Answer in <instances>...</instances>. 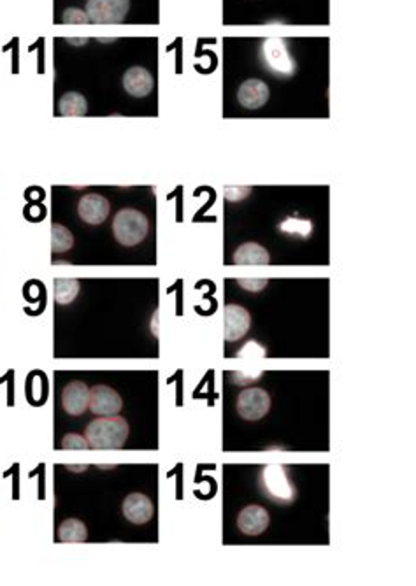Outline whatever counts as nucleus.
<instances>
[{
	"mask_svg": "<svg viewBox=\"0 0 416 586\" xmlns=\"http://www.w3.org/2000/svg\"><path fill=\"white\" fill-rule=\"evenodd\" d=\"M127 419L121 416H102L86 426V441L93 449H120L127 442Z\"/></svg>",
	"mask_w": 416,
	"mask_h": 586,
	"instance_id": "f257e3e1",
	"label": "nucleus"
},
{
	"mask_svg": "<svg viewBox=\"0 0 416 586\" xmlns=\"http://www.w3.org/2000/svg\"><path fill=\"white\" fill-rule=\"evenodd\" d=\"M150 223L148 218L137 209H121L113 219V233L123 246H137L146 237Z\"/></svg>",
	"mask_w": 416,
	"mask_h": 586,
	"instance_id": "f03ea898",
	"label": "nucleus"
},
{
	"mask_svg": "<svg viewBox=\"0 0 416 586\" xmlns=\"http://www.w3.org/2000/svg\"><path fill=\"white\" fill-rule=\"evenodd\" d=\"M263 495L277 504H290L295 500L297 490L288 476V470L283 465H267L260 474Z\"/></svg>",
	"mask_w": 416,
	"mask_h": 586,
	"instance_id": "7ed1b4c3",
	"label": "nucleus"
},
{
	"mask_svg": "<svg viewBox=\"0 0 416 586\" xmlns=\"http://www.w3.org/2000/svg\"><path fill=\"white\" fill-rule=\"evenodd\" d=\"M130 0H88L86 15L90 22L99 25H116L128 15Z\"/></svg>",
	"mask_w": 416,
	"mask_h": 586,
	"instance_id": "20e7f679",
	"label": "nucleus"
},
{
	"mask_svg": "<svg viewBox=\"0 0 416 586\" xmlns=\"http://www.w3.org/2000/svg\"><path fill=\"white\" fill-rule=\"evenodd\" d=\"M262 56L265 65L279 76H292L295 72V62L290 55L285 40L272 37L265 39L262 44Z\"/></svg>",
	"mask_w": 416,
	"mask_h": 586,
	"instance_id": "39448f33",
	"label": "nucleus"
},
{
	"mask_svg": "<svg viewBox=\"0 0 416 586\" xmlns=\"http://www.w3.org/2000/svg\"><path fill=\"white\" fill-rule=\"evenodd\" d=\"M270 409V397L263 388H246L238 397V411L248 422L263 418Z\"/></svg>",
	"mask_w": 416,
	"mask_h": 586,
	"instance_id": "423d86ee",
	"label": "nucleus"
},
{
	"mask_svg": "<svg viewBox=\"0 0 416 586\" xmlns=\"http://www.w3.org/2000/svg\"><path fill=\"white\" fill-rule=\"evenodd\" d=\"M88 408L97 416H114L121 411L123 402H121V397L118 395L116 390L106 385H95L93 388H90Z\"/></svg>",
	"mask_w": 416,
	"mask_h": 586,
	"instance_id": "0eeeda50",
	"label": "nucleus"
},
{
	"mask_svg": "<svg viewBox=\"0 0 416 586\" xmlns=\"http://www.w3.org/2000/svg\"><path fill=\"white\" fill-rule=\"evenodd\" d=\"M109 201L99 193H88L77 204V215L88 225H100L109 216Z\"/></svg>",
	"mask_w": 416,
	"mask_h": 586,
	"instance_id": "6e6552de",
	"label": "nucleus"
},
{
	"mask_svg": "<svg viewBox=\"0 0 416 586\" xmlns=\"http://www.w3.org/2000/svg\"><path fill=\"white\" fill-rule=\"evenodd\" d=\"M223 318H225V341H229V343H236L241 337H245L246 332L249 330V325H252V316L239 304L225 306Z\"/></svg>",
	"mask_w": 416,
	"mask_h": 586,
	"instance_id": "1a4fd4ad",
	"label": "nucleus"
},
{
	"mask_svg": "<svg viewBox=\"0 0 416 586\" xmlns=\"http://www.w3.org/2000/svg\"><path fill=\"white\" fill-rule=\"evenodd\" d=\"M121 511L130 523L144 525L153 518L155 507L150 497H146L144 493H130L128 497H125Z\"/></svg>",
	"mask_w": 416,
	"mask_h": 586,
	"instance_id": "9d476101",
	"label": "nucleus"
},
{
	"mask_svg": "<svg viewBox=\"0 0 416 586\" xmlns=\"http://www.w3.org/2000/svg\"><path fill=\"white\" fill-rule=\"evenodd\" d=\"M90 388L83 381H72L62 392V408L67 415L79 416L88 409Z\"/></svg>",
	"mask_w": 416,
	"mask_h": 586,
	"instance_id": "9b49d317",
	"label": "nucleus"
},
{
	"mask_svg": "<svg viewBox=\"0 0 416 586\" xmlns=\"http://www.w3.org/2000/svg\"><path fill=\"white\" fill-rule=\"evenodd\" d=\"M269 513L263 509L262 506H246L245 509L239 513L238 527L242 534L246 535H260L263 530L269 527Z\"/></svg>",
	"mask_w": 416,
	"mask_h": 586,
	"instance_id": "f8f14e48",
	"label": "nucleus"
},
{
	"mask_svg": "<svg viewBox=\"0 0 416 586\" xmlns=\"http://www.w3.org/2000/svg\"><path fill=\"white\" fill-rule=\"evenodd\" d=\"M238 99L246 109H259L269 100V88L262 79H248L239 86Z\"/></svg>",
	"mask_w": 416,
	"mask_h": 586,
	"instance_id": "ddd939ff",
	"label": "nucleus"
},
{
	"mask_svg": "<svg viewBox=\"0 0 416 586\" xmlns=\"http://www.w3.org/2000/svg\"><path fill=\"white\" fill-rule=\"evenodd\" d=\"M153 76L144 67H130L123 76V88L132 97H146L153 90Z\"/></svg>",
	"mask_w": 416,
	"mask_h": 586,
	"instance_id": "4468645a",
	"label": "nucleus"
},
{
	"mask_svg": "<svg viewBox=\"0 0 416 586\" xmlns=\"http://www.w3.org/2000/svg\"><path fill=\"white\" fill-rule=\"evenodd\" d=\"M234 262L241 265H265L270 262L269 252L256 242L241 244L234 253Z\"/></svg>",
	"mask_w": 416,
	"mask_h": 586,
	"instance_id": "2eb2a0df",
	"label": "nucleus"
},
{
	"mask_svg": "<svg viewBox=\"0 0 416 586\" xmlns=\"http://www.w3.org/2000/svg\"><path fill=\"white\" fill-rule=\"evenodd\" d=\"M59 109L62 116H84L88 111V104L84 95L77 93V91H67L60 99Z\"/></svg>",
	"mask_w": 416,
	"mask_h": 586,
	"instance_id": "dca6fc26",
	"label": "nucleus"
},
{
	"mask_svg": "<svg viewBox=\"0 0 416 586\" xmlns=\"http://www.w3.org/2000/svg\"><path fill=\"white\" fill-rule=\"evenodd\" d=\"M59 539L62 543H83L88 539V530L83 521L69 518L59 527Z\"/></svg>",
	"mask_w": 416,
	"mask_h": 586,
	"instance_id": "f3484780",
	"label": "nucleus"
},
{
	"mask_svg": "<svg viewBox=\"0 0 416 586\" xmlns=\"http://www.w3.org/2000/svg\"><path fill=\"white\" fill-rule=\"evenodd\" d=\"M79 291V281L74 277H60L53 283V293H55L56 304H70L77 297Z\"/></svg>",
	"mask_w": 416,
	"mask_h": 586,
	"instance_id": "a211bd4d",
	"label": "nucleus"
},
{
	"mask_svg": "<svg viewBox=\"0 0 416 586\" xmlns=\"http://www.w3.org/2000/svg\"><path fill=\"white\" fill-rule=\"evenodd\" d=\"M279 230L288 233V236H297L306 239V237H309L311 232H313V223H311L309 219L299 218V216H290V218L283 219V222L279 223Z\"/></svg>",
	"mask_w": 416,
	"mask_h": 586,
	"instance_id": "6ab92c4d",
	"label": "nucleus"
},
{
	"mask_svg": "<svg viewBox=\"0 0 416 586\" xmlns=\"http://www.w3.org/2000/svg\"><path fill=\"white\" fill-rule=\"evenodd\" d=\"M72 244H74L72 233H70L69 230H67L63 225H59V223H55V225L52 226V249H53V252H55V253L67 252V249L72 248Z\"/></svg>",
	"mask_w": 416,
	"mask_h": 586,
	"instance_id": "aec40b11",
	"label": "nucleus"
},
{
	"mask_svg": "<svg viewBox=\"0 0 416 586\" xmlns=\"http://www.w3.org/2000/svg\"><path fill=\"white\" fill-rule=\"evenodd\" d=\"M267 355V350L263 346H260L255 341H249L245 346L241 348V351L238 353V358H246V360H260Z\"/></svg>",
	"mask_w": 416,
	"mask_h": 586,
	"instance_id": "412c9836",
	"label": "nucleus"
},
{
	"mask_svg": "<svg viewBox=\"0 0 416 586\" xmlns=\"http://www.w3.org/2000/svg\"><path fill=\"white\" fill-rule=\"evenodd\" d=\"M260 376H262V371H234V372H230V379H232V383H234V385H241V386H245V385H252V383H255V381H259L260 379Z\"/></svg>",
	"mask_w": 416,
	"mask_h": 586,
	"instance_id": "4be33fe9",
	"label": "nucleus"
},
{
	"mask_svg": "<svg viewBox=\"0 0 416 586\" xmlns=\"http://www.w3.org/2000/svg\"><path fill=\"white\" fill-rule=\"evenodd\" d=\"M62 22L66 23V25H86V23L90 22V18H88L86 13L81 11V9L70 8L63 11Z\"/></svg>",
	"mask_w": 416,
	"mask_h": 586,
	"instance_id": "5701e85b",
	"label": "nucleus"
},
{
	"mask_svg": "<svg viewBox=\"0 0 416 586\" xmlns=\"http://www.w3.org/2000/svg\"><path fill=\"white\" fill-rule=\"evenodd\" d=\"M62 448L63 449H88L90 448V445H88V441L84 439V437L77 435V433H69V435L63 437Z\"/></svg>",
	"mask_w": 416,
	"mask_h": 586,
	"instance_id": "b1692460",
	"label": "nucleus"
},
{
	"mask_svg": "<svg viewBox=\"0 0 416 586\" xmlns=\"http://www.w3.org/2000/svg\"><path fill=\"white\" fill-rule=\"evenodd\" d=\"M252 192L248 186H225V199L230 202H239L246 199Z\"/></svg>",
	"mask_w": 416,
	"mask_h": 586,
	"instance_id": "393cba45",
	"label": "nucleus"
},
{
	"mask_svg": "<svg viewBox=\"0 0 416 586\" xmlns=\"http://www.w3.org/2000/svg\"><path fill=\"white\" fill-rule=\"evenodd\" d=\"M238 283L249 291H260L267 286V279H238Z\"/></svg>",
	"mask_w": 416,
	"mask_h": 586,
	"instance_id": "a878e982",
	"label": "nucleus"
},
{
	"mask_svg": "<svg viewBox=\"0 0 416 586\" xmlns=\"http://www.w3.org/2000/svg\"><path fill=\"white\" fill-rule=\"evenodd\" d=\"M67 43L69 44H76V46H79V44H86L88 39L84 37V39H67Z\"/></svg>",
	"mask_w": 416,
	"mask_h": 586,
	"instance_id": "bb28decb",
	"label": "nucleus"
}]
</instances>
